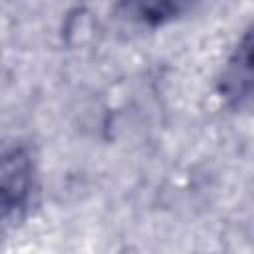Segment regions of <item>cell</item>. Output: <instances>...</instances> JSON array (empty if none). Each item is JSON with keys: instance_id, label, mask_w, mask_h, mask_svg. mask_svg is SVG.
<instances>
[{"instance_id": "obj_1", "label": "cell", "mask_w": 254, "mask_h": 254, "mask_svg": "<svg viewBox=\"0 0 254 254\" xmlns=\"http://www.w3.org/2000/svg\"><path fill=\"white\" fill-rule=\"evenodd\" d=\"M38 183L36 157L26 145L0 149V220H8L24 210Z\"/></svg>"}, {"instance_id": "obj_2", "label": "cell", "mask_w": 254, "mask_h": 254, "mask_svg": "<svg viewBox=\"0 0 254 254\" xmlns=\"http://www.w3.org/2000/svg\"><path fill=\"white\" fill-rule=\"evenodd\" d=\"M216 93L222 103L236 111H248L252 105V36L250 28L242 32L216 75Z\"/></svg>"}, {"instance_id": "obj_3", "label": "cell", "mask_w": 254, "mask_h": 254, "mask_svg": "<svg viewBox=\"0 0 254 254\" xmlns=\"http://www.w3.org/2000/svg\"><path fill=\"white\" fill-rule=\"evenodd\" d=\"M202 0H117L121 16L141 28H163L190 14Z\"/></svg>"}]
</instances>
